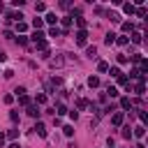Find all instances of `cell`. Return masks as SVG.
Listing matches in <instances>:
<instances>
[{
    "instance_id": "1",
    "label": "cell",
    "mask_w": 148,
    "mask_h": 148,
    "mask_svg": "<svg viewBox=\"0 0 148 148\" xmlns=\"http://www.w3.org/2000/svg\"><path fill=\"white\" fill-rule=\"evenodd\" d=\"M74 37H77V44H79V46H83V44H86V40H88V32H86V30H79Z\"/></svg>"
},
{
    "instance_id": "2",
    "label": "cell",
    "mask_w": 148,
    "mask_h": 148,
    "mask_svg": "<svg viewBox=\"0 0 148 148\" xmlns=\"http://www.w3.org/2000/svg\"><path fill=\"white\" fill-rule=\"evenodd\" d=\"M123 118H125V116H123V111H118V114H114V116H111V123H114V125L118 127V125H123Z\"/></svg>"
},
{
    "instance_id": "3",
    "label": "cell",
    "mask_w": 148,
    "mask_h": 148,
    "mask_svg": "<svg viewBox=\"0 0 148 148\" xmlns=\"http://www.w3.org/2000/svg\"><path fill=\"white\" fill-rule=\"evenodd\" d=\"M32 130H35V132L40 134V137H46V127H44V123H37V125H35Z\"/></svg>"
},
{
    "instance_id": "4",
    "label": "cell",
    "mask_w": 148,
    "mask_h": 148,
    "mask_svg": "<svg viewBox=\"0 0 148 148\" xmlns=\"http://www.w3.org/2000/svg\"><path fill=\"white\" fill-rule=\"evenodd\" d=\"M28 116H32V118L40 116V109H37V104H28Z\"/></svg>"
},
{
    "instance_id": "5",
    "label": "cell",
    "mask_w": 148,
    "mask_h": 148,
    "mask_svg": "<svg viewBox=\"0 0 148 148\" xmlns=\"http://www.w3.org/2000/svg\"><path fill=\"white\" fill-rule=\"evenodd\" d=\"M123 12L132 16V14H134V3H125V5H123Z\"/></svg>"
},
{
    "instance_id": "6",
    "label": "cell",
    "mask_w": 148,
    "mask_h": 148,
    "mask_svg": "<svg viewBox=\"0 0 148 148\" xmlns=\"http://www.w3.org/2000/svg\"><path fill=\"white\" fill-rule=\"evenodd\" d=\"M132 134H134V137H139V139H141V137H143V134H146V127H143V125H137V127H134V132H132Z\"/></svg>"
},
{
    "instance_id": "7",
    "label": "cell",
    "mask_w": 148,
    "mask_h": 148,
    "mask_svg": "<svg viewBox=\"0 0 148 148\" xmlns=\"http://www.w3.org/2000/svg\"><path fill=\"white\" fill-rule=\"evenodd\" d=\"M116 37H118L116 32H109V35L104 37V44H109V46H111V44H114V42H116Z\"/></svg>"
},
{
    "instance_id": "8",
    "label": "cell",
    "mask_w": 148,
    "mask_h": 148,
    "mask_svg": "<svg viewBox=\"0 0 148 148\" xmlns=\"http://www.w3.org/2000/svg\"><path fill=\"white\" fill-rule=\"evenodd\" d=\"M53 111H56V114H58V116H63V114H67V106H65L63 102H58V106H56Z\"/></svg>"
},
{
    "instance_id": "9",
    "label": "cell",
    "mask_w": 148,
    "mask_h": 148,
    "mask_svg": "<svg viewBox=\"0 0 148 148\" xmlns=\"http://www.w3.org/2000/svg\"><path fill=\"white\" fill-rule=\"evenodd\" d=\"M26 30H28V23H26V21H18V23H16V32H21V35H23Z\"/></svg>"
},
{
    "instance_id": "10",
    "label": "cell",
    "mask_w": 148,
    "mask_h": 148,
    "mask_svg": "<svg viewBox=\"0 0 148 148\" xmlns=\"http://www.w3.org/2000/svg\"><path fill=\"white\" fill-rule=\"evenodd\" d=\"M46 23H51V26L56 28V23H58V16H56V14H46Z\"/></svg>"
},
{
    "instance_id": "11",
    "label": "cell",
    "mask_w": 148,
    "mask_h": 148,
    "mask_svg": "<svg viewBox=\"0 0 148 148\" xmlns=\"http://www.w3.org/2000/svg\"><path fill=\"white\" fill-rule=\"evenodd\" d=\"M134 92H137V95H143V92H146V86H143V83L139 81V83L134 86Z\"/></svg>"
},
{
    "instance_id": "12",
    "label": "cell",
    "mask_w": 148,
    "mask_h": 148,
    "mask_svg": "<svg viewBox=\"0 0 148 148\" xmlns=\"http://www.w3.org/2000/svg\"><path fill=\"white\" fill-rule=\"evenodd\" d=\"M109 74H111V77H114V79H118V77H120L123 72H120L118 67H109Z\"/></svg>"
},
{
    "instance_id": "13",
    "label": "cell",
    "mask_w": 148,
    "mask_h": 148,
    "mask_svg": "<svg viewBox=\"0 0 148 148\" xmlns=\"http://www.w3.org/2000/svg\"><path fill=\"white\" fill-rule=\"evenodd\" d=\"M88 86H90V88H97V86H100V79H97V77H90V79H88Z\"/></svg>"
},
{
    "instance_id": "14",
    "label": "cell",
    "mask_w": 148,
    "mask_h": 148,
    "mask_svg": "<svg viewBox=\"0 0 148 148\" xmlns=\"http://www.w3.org/2000/svg\"><path fill=\"white\" fill-rule=\"evenodd\" d=\"M63 28H72V16H63Z\"/></svg>"
},
{
    "instance_id": "15",
    "label": "cell",
    "mask_w": 148,
    "mask_h": 148,
    "mask_svg": "<svg viewBox=\"0 0 148 148\" xmlns=\"http://www.w3.org/2000/svg\"><path fill=\"white\" fill-rule=\"evenodd\" d=\"M120 106H123V109H130V106H132V100H130V97H123V100H120Z\"/></svg>"
},
{
    "instance_id": "16",
    "label": "cell",
    "mask_w": 148,
    "mask_h": 148,
    "mask_svg": "<svg viewBox=\"0 0 148 148\" xmlns=\"http://www.w3.org/2000/svg\"><path fill=\"white\" fill-rule=\"evenodd\" d=\"M32 26H35V30H42L44 21H42V18H32Z\"/></svg>"
},
{
    "instance_id": "17",
    "label": "cell",
    "mask_w": 148,
    "mask_h": 148,
    "mask_svg": "<svg viewBox=\"0 0 148 148\" xmlns=\"http://www.w3.org/2000/svg\"><path fill=\"white\" fill-rule=\"evenodd\" d=\"M16 44L26 46V44H28V37H26V35H18V37H16Z\"/></svg>"
},
{
    "instance_id": "18",
    "label": "cell",
    "mask_w": 148,
    "mask_h": 148,
    "mask_svg": "<svg viewBox=\"0 0 148 148\" xmlns=\"http://www.w3.org/2000/svg\"><path fill=\"white\" fill-rule=\"evenodd\" d=\"M63 132H65V137H72V134H74V127H72V125H65Z\"/></svg>"
},
{
    "instance_id": "19",
    "label": "cell",
    "mask_w": 148,
    "mask_h": 148,
    "mask_svg": "<svg viewBox=\"0 0 148 148\" xmlns=\"http://www.w3.org/2000/svg\"><path fill=\"white\" fill-rule=\"evenodd\" d=\"M49 35H51V37H60V35H63V30H60V28H51V30H49Z\"/></svg>"
},
{
    "instance_id": "20",
    "label": "cell",
    "mask_w": 148,
    "mask_h": 148,
    "mask_svg": "<svg viewBox=\"0 0 148 148\" xmlns=\"http://www.w3.org/2000/svg\"><path fill=\"white\" fill-rule=\"evenodd\" d=\"M130 30H134V23H130V21H125V23H123V32H130Z\"/></svg>"
},
{
    "instance_id": "21",
    "label": "cell",
    "mask_w": 148,
    "mask_h": 148,
    "mask_svg": "<svg viewBox=\"0 0 148 148\" xmlns=\"http://www.w3.org/2000/svg\"><path fill=\"white\" fill-rule=\"evenodd\" d=\"M86 53H88V58H95V53H97V49H95V46H88V49H86Z\"/></svg>"
},
{
    "instance_id": "22",
    "label": "cell",
    "mask_w": 148,
    "mask_h": 148,
    "mask_svg": "<svg viewBox=\"0 0 148 148\" xmlns=\"http://www.w3.org/2000/svg\"><path fill=\"white\" fill-rule=\"evenodd\" d=\"M86 106H88V100H83V97L77 100V109H86Z\"/></svg>"
},
{
    "instance_id": "23",
    "label": "cell",
    "mask_w": 148,
    "mask_h": 148,
    "mask_svg": "<svg viewBox=\"0 0 148 148\" xmlns=\"http://www.w3.org/2000/svg\"><path fill=\"white\" fill-rule=\"evenodd\" d=\"M116 42H118L120 46H125V44H127L130 40H127V37H123V35H118V37H116Z\"/></svg>"
},
{
    "instance_id": "24",
    "label": "cell",
    "mask_w": 148,
    "mask_h": 148,
    "mask_svg": "<svg viewBox=\"0 0 148 148\" xmlns=\"http://www.w3.org/2000/svg\"><path fill=\"white\" fill-rule=\"evenodd\" d=\"M35 102H37V104H46V95H42V92H40V95L35 97Z\"/></svg>"
},
{
    "instance_id": "25",
    "label": "cell",
    "mask_w": 148,
    "mask_h": 148,
    "mask_svg": "<svg viewBox=\"0 0 148 148\" xmlns=\"http://www.w3.org/2000/svg\"><path fill=\"white\" fill-rule=\"evenodd\" d=\"M97 69H100V72H109V65L102 60V63H97Z\"/></svg>"
},
{
    "instance_id": "26",
    "label": "cell",
    "mask_w": 148,
    "mask_h": 148,
    "mask_svg": "<svg viewBox=\"0 0 148 148\" xmlns=\"http://www.w3.org/2000/svg\"><path fill=\"white\" fill-rule=\"evenodd\" d=\"M134 12H137V16H139V18H143V16H146V7H139V9H134Z\"/></svg>"
},
{
    "instance_id": "27",
    "label": "cell",
    "mask_w": 148,
    "mask_h": 148,
    "mask_svg": "<svg viewBox=\"0 0 148 148\" xmlns=\"http://www.w3.org/2000/svg\"><path fill=\"white\" fill-rule=\"evenodd\" d=\"M44 9H46L44 3H37V5H35V12H44Z\"/></svg>"
},
{
    "instance_id": "28",
    "label": "cell",
    "mask_w": 148,
    "mask_h": 148,
    "mask_svg": "<svg viewBox=\"0 0 148 148\" xmlns=\"http://www.w3.org/2000/svg\"><path fill=\"white\" fill-rule=\"evenodd\" d=\"M77 23H79V28L83 30V28H86V18H83V16H79V18H77Z\"/></svg>"
},
{
    "instance_id": "29",
    "label": "cell",
    "mask_w": 148,
    "mask_h": 148,
    "mask_svg": "<svg viewBox=\"0 0 148 148\" xmlns=\"http://www.w3.org/2000/svg\"><path fill=\"white\" fill-rule=\"evenodd\" d=\"M132 42H134V44H141V35H139V32L132 35Z\"/></svg>"
},
{
    "instance_id": "30",
    "label": "cell",
    "mask_w": 148,
    "mask_h": 148,
    "mask_svg": "<svg viewBox=\"0 0 148 148\" xmlns=\"http://www.w3.org/2000/svg\"><path fill=\"white\" fill-rule=\"evenodd\" d=\"M51 65H53V67H60V65H63V58H53Z\"/></svg>"
},
{
    "instance_id": "31",
    "label": "cell",
    "mask_w": 148,
    "mask_h": 148,
    "mask_svg": "<svg viewBox=\"0 0 148 148\" xmlns=\"http://www.w3.org/2000/svg\"><path fill=\"white\" fill-rule=\"evenodd\" d=\"M14 92H16V95H18V97H21V95H26V88H23V86H18V88H16Z\"/></svg>"
},
{
    "instance_id": "32",
    "label": "cell",
    "mask_w": 148,
    "mask_h": 148,
    "mask_svg": "<svg viewBox=\"0 0 148 148\" xmlns=\"http://www.w3.org/2000/svg\"><path fill=\"white\" fill-rule=\"evenodd\" d=\"M106 92H109V95H111V97H116V95H118V90H116L114 86H109V90H106Z\"/></svg>"
},
{
    "instance_id": "33",
    "label": "cell",
    "mask_w": 148,
    "mask_h": 148,
    "mask_svg": "<svg viewBox=\"0 0 148 148\" xmlns=\"http://www.w3.org/2000/svg\"><path fill=\"white\" fill-rule=\"evenodd\" d=\"M69 118H72V120H77V118H79V111H77V109H72V111H69Z\"/></svg>"
},
{
    "instance_id": "34",
    "label": "cell",
    "mask_w": 148,
    "mask_h": 148,
    "mask_svg": "<svg viewBox=\"0 0 148 148\" xmlns=\"http://www.w3.org/2000/svg\"><path fill=\"white\" fill-rule=\"evenodd\" d=\"M123 137H125V139H130V137H132V130L125 127V130H123Z\"/></svg>"
},
{
    "instance_id": "35",
    "label": "cell",
    "mask_w": 148,
    "mask_h": 148,
    "mask_svg": "<svg viewBox=\"0 0 148 148\" xmlns=\"http://www.w3.org/2000/svg\"><path fill=\"white\" fill-rule=\"evenodd\" d=\"M18 100H21V104H30V97H28V95H21Z\"/></svg>"
},
{
    "instance_id": "36",
    "label": "cell",
    "mask_w": 148,
    "mask_h": 148,
    "mask_svg": "<svg viewBox=\"0 0 148 148\" xmlns=\"http://www.w3.org/2000/svg\"><path fill=\"white\" fill-rule=\"evenodd\" d=\"M118 63H120V65H125V63H127V56H123V53H120V56H118Z\"/></svg>"
},
{
    "instance_id": "37",
    "label": "cell",
    "mask_w": 148,
    "mask_h": 148,
    "mask_svg": "<svg viewBox=\"0 0 148 148\" xmlns=\"http://www.w3.org/2000/svg\"><path fill=\"white\" fill-rule=\"evenodd\" d=\"M18 137V130H9V139H16Z\"/></svg>"
},
{
    "instance_id": "38",
    "label": "cell",
    "mask_w": 148,
    "mask_h": 148,
    "mask_svg": "<svg viewBox=\"0 0 148 148\" xmlns=\"http://www.w3.org/2000/svg\"><path fill=\"white\" fill-rule=\"evenodd\" d=\"M14 102V95H5V104H12Z\"/></svg>"
},
{
    "instance_id": "39",
    "label": "cell",
    "mask_w": 148,
    "mask_h": 148,
    "mask_svg": "<svg viewBox=\"0 0 148 148\" xmlns=\"http://www.w3.org/2000/svg\"><path fill=\"white\" fill-rule=\"evenodd\" d=\"M5 60H7V56H5L3 51H0V63H5Z\"/></svg>"
},
{
    "instance_id": "40",
    "label": "cell",
    "mask_w": 148,
    "mask_h": 148,
    "mask_svg": "<svg viewBox=\"0 0 148 148\" xmlns=\"http://www.w3.org/2000/svg\"><path fill=\"white\" fill-rule=\"evenodd\" d=\"M3 143H5V134H3V132H0V146H3Z\"/></svg>"
},
{
    "instance_id": "41",
    "label": "cell",
    "mask_w": 148,
    "mask_h": 148,
    "mask_svg": "<svg viewBox=\"0 0 148 148\" xmlns=\"http://www.w3.org/2000/svg\"><path fill=\"white\" fill-rule=\"evenodd\" d=\"M9 148H21V146H18V143H12V146H9Z\"/></svg>"
},
{
    "instance_id": "42",
    "label": "cell",
    "mask_w": 148,
    "mask_h": 148,
    "mask_svg": "<svg viewBox=\"0 0 148 148\" xmlns=\"http://www.w3.org/2000/svg\"><path fill=\"white\" fill-rule=\"evenodd\" d=\"M3 9H5V5H3V3H0V12H3Z\"/></svg>"
}]
</instances>
